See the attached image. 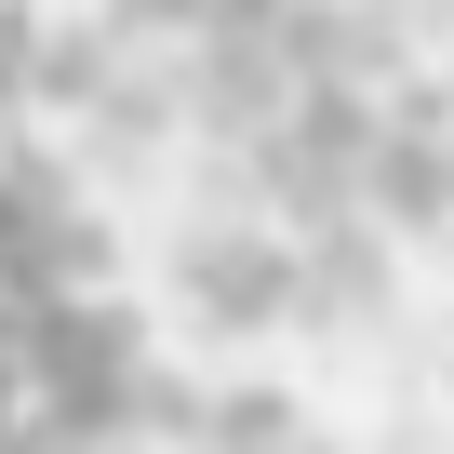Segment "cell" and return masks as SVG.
<instances>
[{"label":"cell","mask_w":454,"mask_h":454,"mask_svg":"<svg viewBox=\"0 0 454 454\" xmlns=\"http://www.w3.org/2000/svg\"><path fill=\"white\" fill-rule=\"evenodd\" d=\"M121 414L107 321L67 294L41 227H0V454H94Z\"/></svg>","instance_id":"6da1fadb"}]
</instances>
